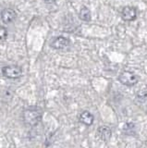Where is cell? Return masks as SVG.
Instances as JSON below:
<instances>
[{
	"mask_svg": "<svg viewBox=\"0 0 147 148\" xmlns=\"http://www.w3.org/2000/svg\"><path fill=\"white\" fill-rule=\"evenodd\" d=\"M43 112L39 108H28L23 112L24 122L29 126H36L42 119Z\"/></svg>",
	"mask_w": 147,
	"mask_h": 148,
	"instance_id": "6da1fadb",
	"label": "cell"
},
{
	"mask_svg": "<svg viewBox=\"0 0 147 148\" xmlns=\"http://www.w3.org/2000/svg\"><path fill=\"white\" fill-rule=\"evenodd\" d=\"M2 74L8 79H18L21 76L22 69L18 65H8L3 67Z\"/></svg>",
	"mask_w": 147,
	"mask_h": 148,
	"instance_id": "7a4b0ae2",
	"label": "cell"
},
{
	"mask_svg": "<svg viewBox=\"0 0 147 148\" xmlns=\"http://www.w3.org/2000/svg\"><path fill=\"white\" fill-rule=\"evenodd\" d=\"M118 80L122 84L127 86H132L138 82V78L134 73L131 71H123L120 73L118 77Z\"/></svg>",
	"mask_w": 147,
	"mask_h": 148,
	"instance_id": "3957f363",
	"label": "cell"
},
{
	"mask_svg": "<svg viewBox=\"0 0 147 148\" xmlns=\"http://www.w3.org/2000/svg\"><path fill=\"white\" fill-rule=\"evenodd\" d=\"M121 17L124 21H131L136 18V9L133 7H125L121 11Z\"/></svg>",
	"mask_w": 147,
	"mask_h": 148,
	"instance_id": "277c9868",
	"label": "cell"
},
{
	"mask_svg": "<svg viewBox=\"0 0 147 148\" xmlns=\"http://www.w3.org/2000/svg\"><path fill=\"white\" fill-rule=\"evenodd\" d=\"M70 45V40L63 36L56 37L51 43V46L55 49H64Z\"/></svg>",
	"mask_w": 147,
	"mask_h": 148,
	"instance_id": "5b68a950",
	"label": "cell"
},
{
	"mask_svg": "<svg viewBox=\"0 0 147 148\" xmlns=\"http://www.w3.org/2000/svg\"><path fill=\"white\" fill-rule=\"evenodd\" d=\"M17 16L16 12L10 8H6L1 12V20L5 23H10L15 20Z\"/></svg>",
	"mask_w": 147,
	"mask_h": 148,
	"instance_id": "8992f818",
	"label": "cell"
},
{
	"mask_svg": "<svg viewBox=\"0 0 147 148\" xmlns=\"http://www.w3.org/2000/svg\"><path fill=\"white\" fill-rule=\"evenodd\" d=\"M97 134L100 137L101 140H103L105 142H108L111 138V130H110L108 127L107 126H101L98 130H97Z\"/></svg>",
	"mask_w": 147,
	"mask_h": 148,
	"instance_id": "52a82bcc",
	"label": "cell"
},
{
	"mask_svg": "<svg viewBox=\"0 0 147 148\" xmlns=\"http://www.w3.org/2000/svg\"><path fill=\"white\" fill-rule=\"evenodd\" d=\"M94 119V116L89 111H82L80 115V121L85 125H88V126L93 124Z\"/></svg>",
	"mask_w": 147,
	"mask_h": 148,
	"instance_id": "ba28073f",
	"label": "cell"
},
{
	"mask_svg": "<svg viewBox=\"0 0 147 148\" xmlns=\"http://www.w3.org/2000/svg\"><path fill=\"white\" fill-rule=\"evenodd\" d=\"M80 18L83 21H89L91 20V12L87 8L83 7L80 11Z\"/></svg>",
	"mask_w": 147,
	"mask_h": 148,
	"instance_id": "9c48e42d",
	"label": "cell"
},
{
	"mask_svg": "<svg viewBox=\"0 0 147 148\" xmlns=\"http://www.w3.org/2000/svg\"><path fill=\"white\" fill-rule=\"evenodd\" d=\"M8 36V30L4 26L0 25V40H5Z\"/></svg>",
	"mask_w": 147,
	"mask_h": 148,
	"instance_id": "30bf717a",
	"label": "cell"
},
{
	"mask_svg": "<svg viewBox=\"0 0 147 148\" xmlns=\"http://www.w3.org/2000/svg\"><path fill=\"white\" fill-rule=\"evenodd\" d=\"M134 124H132V123H128L125 125V127H124V131H125L128 134H131V130H134Z\"/></svg>",
	"mask_w": 147,
	"mask_h": 148,
	"instance_id": "8fae6325",
	"label": "cell"
},
{
	"mask_svg": "<svg viewBox=\"0 0 147 148\" xmlns=\"http://www.w3.org/2000/svg\"><path fill=\"white\" fill-rule=\"evenodd\" d=\"M55 0H45V2L46 3H53Z\"/></svg>",
	"mask_w": 147,
	"mask_h": 148,
	"instance_id": "7c38bea8",
	"label": "cell"
}]
</instances>
